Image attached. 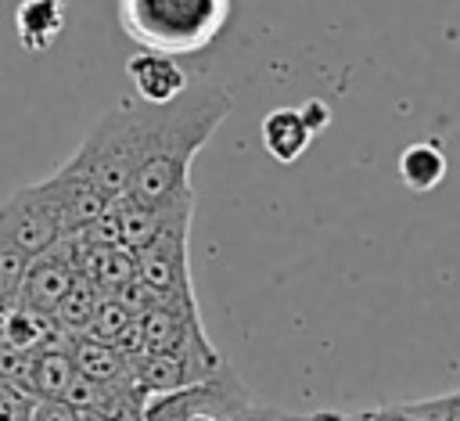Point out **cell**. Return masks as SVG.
Here are the masks:
<instances>
[{
    "mask_svg": "<svg viewBox=\"0 0 460 421\" xmlns=\"http://www.w3.org/2000/svg\"><path fill=\"white\" fill-rule=\"evenodd\" d=\"M259 137H262L266 155L288 166V162H295V158L305 155V148L313 144L316 133L305 126L302 108H273V112L262 115V122H259Z\"/></svg>",
    "mask_w": 460,
    "mask_h": 421,
    "instance_id": "10",
    "label": "cell"
},
{
    "mask_svg": "<svg viewBox=\"0 0 460 421\" xmlns=\"http://www.w3.org/2000/svg\"><path fill=\"white\" fill-rule=\"evenodd\" d=\"M302 119H305V126H309L313 133H320V130L331 122V112H327L320 101H305V104H302Z\"/></svg>",
    "mask_w": 460,
    "mask_h": 421,
    "instance_id": "21",
    "label": "cell"
},
{
    "mask_svg": "<svg viewBox=\"0 0 460 421\" xmlns=\"http://www.w3.org/2000/svg\"><path fill=\"white\" fill-rule=\"evenodd\" d=\"M83 277H90V281L101 288V295H111V291H119L122 284L137 281V252L126 248V245L97 248Z\"/></svg>",
    "mask_w": 460,
    "mask_h": 421,
    "instance_id": "15",
    "label": "cell"
},
{
    "mask_svg": "<svg viewBox=\"0 0 460 421\" xmlns=\"http://www.w3.org/2000/svg\"><path fill=\"white\" fill-rule=\"evenodd\" d=\"M32 421H79L68 399H32Z\"/></svg>",
    "mask_w": 460,
    "mask_h": 421,
    "instance_id": "20",
    "label": "cell"
},
{
    "mask_svg": "<svg viewBox=\"0 0 460 421\" xmlns=\"http://www.w3.org/2000/svg\"><path fill=\"white\" fill-rule=\"evenodd\" d=\"M97 302H101V288H97L90 277H83V273H79V277L72 281L68 295L58 302V309H54L50 317H54V324H58L65 335L79 338V335L86 331V324H90V317H93Z\"/></svg>",
    "mask_w": 460,
    "mask_h": 421,
    "instance_id": "16",
    "label": "cell"
},
{
    "mask_svg": "<svg viewBox=\"0 0 460 421\" xmlns=\"http://www.w3.org/2000/svg\"><path fill=\"white\" fill-rule=\"evenodd\" d=\"M0 421H32V396L0 381Z\"/></svg>",
    "mask_w": 460,
    "mask_h": 421,
    "instance_id": "19",
    "label": "cell"
},
{
    "mask_svg": "<svg viewBox=\"0 0 460 421\" xmlns=\"http://www.w3.org/2000/svg\"><path fill=\"white\" fill-rule=\"evenodd\" d=\"M75 255H72V237L61 234L47 252H40L36 259H29V270L22 277V288H18V299L22 306L29 309H40V313H54L58 302L68 295L72 281H75Z\"/></svg>",
    "mask_w": 460,
    "mask_h": 421,
    "instance_id": "6",
    "label": "cell"
},
{
    "mask_svg": "<svg viewBox=\"0 0 460 421\" xmlns=\"http://www.w3.org/2000/svg\"><path fill=\"white\" fill-rule=\"evenodd\" d=\"M449 162H446V151L435 144V140H420V144H410L402 155H399V176L410 191L424 194V191H435L446 176Z\"/></svg>",
    "mask_w": 460,
    "mask_h": 421,
    "instance_id": "14",
    "label": "cell"
},
{
    "mask_svg": "<svg viewBox=\"0 0 460 421\" xmlns=\"http://www.w3.org/2000/svg\"><path fill=\"white\" fill-rule=\"evenodd\" d=\"M126 79L133 86V97L144 104H169L190 86L187 68L176 61V54H162V50L133 54L126 61Z\"/></svg>",
    "mask_w": 460,
    "mask_h": 421,
    "instance_id": "9",
    "label": "cell"
},
{
    "mask_svg": "<svg viewBox=\"0 0 460 421\" xmlns=\"http://www.w3.org/2000/svg\"><path fill=\"white\" fill-rule=\"evenodd\" d=\"M341 421H399V417H395V407H374L359 414H341Z\"/></svg>",
    "mask_w": 460,
    "mask_h": 421,
    "instance_id": "22",
    "label": "cell"
},
{
    "mask_svg": "<svg viewBox=\"0 0 460 421\" xmlns=\"http://www.w3.org/2000/svg\"><path fill=\"white\" fill-rule=\"evenodd\" d=\"M25 270H29V255L22 248H14L7 237H0V295L7 302L18 299V288H22Z\"/></svg>",
    "mask_w": 460,
    "mask_h": 421,
    "instance_id": "18",
    "label": "cell"
},
{
    "mask_svg": "<svg viewBox=\"0 0 460 421\" xmlns=\"http://www.w3.org/2000/svg\"><path fill=\"white\" fill-rule=\"evenodd\" d=\"M183 421H212V417H183Z\"/></svg>",
    "mask_w": 460,
    "mask_h": 421,
    "instance_id": "26",
    "label": "cell"
},
{
    "mask_svg": "<svg viewBox=\"0 0 460 421\" xmlns=\"http://www.w3.org/2000/svg\"><path fill=\"white\" fill-rule=\"evenodd\" d=\"M0 237H7L29 259L61 237V219L43 184H25L0 202Z\"/></svg>",
    "mask_w": 460,
    "mask_h": 421,
    "instance_id": "5",
    "label": "cell"
},
{
    "mask_svg": "<svg viewBox=\"0 0 460 421\" xmlns=\"http://www.w3.org/2000/svg\"><path fill=\"white\" fill-rule=\"evenodd\" d=\"M155 108L158 104H144L133 97V101H122L101 112L93 126L86 130L83 144L68 155V162L83 176H90L111 202L126 194L137 166L147 155L151 130H155Z\"/></svg>",
    "mask_w": 460,
    "mask_h": 421,
    "instance_id": "2",
    "label": "cell"
},
{
    "mask_svg": "<svg viewBox=\"0 0 460 421\" xmlns=\"http://www.w3.org/2000/svg\"><path fill=\"white\" fill-rule=\"evenodd\" d=\"M137 277L151 288L155 302H198L190 288V219L165 227L137 252Z\"/></svg>",
    "mask_w": 460,
    "mask_h": 421,
    "instance_id": "4",
    "label": "cell"
},
{
    "mask_svg": "<svg viewBox=\"0 0 460 421\" xmlns=\"http://www.w3.org/2000/svg\"><path fill=\"white\" fill-rule=\"evenodd\" d=\"M133 309L122 302V299H115V295H101V302H97V309H93V317H90V324H86V331L79 335V338H93V342H115L129 324H133Z\"/></svg>",
    "mask_w": 460,
    "mask_h": 421,
    "instance_id": "17",
    "label": "cell"
},
{
    "mask_svg": "<svg viewBox=\"0 0 460 421\" xmlns=\"http://www.w3.org/2000/svg\"><path fill=\"white\" fill-rule=\"evenodd\" d=\"M129 367H133V385L144 392V399H151V396H165L183 385H194V381L216 374L223 363L212 367V363H201V360L180 356V353H137V356H129Z\"/></svg>",
    "mask_w": 460,
    "mask_h": 421,
    "instance_id": "8",
    "label": "cell"
},
{
    "mask_svg": "<svg viewBox=\"0 0 460 421\" xmlns=\"http://www.w3.org/2000/svg\"><path fill=\"white\" fill-rule=\"evenodd\" d=\"M72 363L75 374L97 385H133V367L122 349L111 342H93V338H75L72 342Z\"/></svg>",
    "mask_w": 460,
    "mask_h": 421,
    "instance_id": "12",
    "label": "cell"
},
{
    "mask_svg": "<svg viewBox=\"0 0 460 421\" xmlns=\"http://www.w3.org/2000/svg\"><path fill=\"white\" fill-rule=\"evenodd\" d=\"M40 184L47 187V194H50V202L58 209L61 234H75V230L90 227L97 216H104L111 209V198L90 176H83L68 158L50 176H43Z\"/></svg>",
    "mask_w": 460,
    "mask_h": 421,
    "instance_id": "7",
    "label": "cell"
},
{
    "mask_svg": "<svg viewBox=\"0 0 460 421\" xmlns=\"http://www.w3.org/2000/svg\"><path fill=\"white\" fill-rule=\"evenodd\" d=\"M7 306H14V302H7V299H4V295H0V313H4V309H7Z\"/></svg>",
    "mask_w": 460,
    "mask_h": 421,
    "instance_id": "25",
    "label": "cell"
},
{
    "mask_svg": "<svg viewBox=\"0 0 460 421\" xmlns=\"http://www.w3.org/2000/svg\"><path fill=\"white\" fill-rule=\"evenodd\" d=\"M79 421H108L101 414H90V410H79ZM133 421H144V417H133Z\"/></svg>",
    "mask_w": 460,
    "mask_h": 421,
    "instance_id": "23",
    "label": "cell"
},
{
    "mask_svg": "<svg viewBox=\"0 0 460 421\" xmlns=\"http://www.w3.org/2000/svg\"><path fill=\"white\" fill-rule=\"evenodd\" d=\"M234 97L216 83L187 86L176 101L155 108V130L144 162L137 166L126 198L144 205H169L194 198L190 191V162L212 140V133L230 115Z\"/></svg>",
    "mask_w": 460,
    "mask_h": 421,
    "instance_id": "1",
    "label": "cell"
},
{
    "mask_svg": "<svg viewBox=\"0 0 460 421\" xmlns=\"http://www.w3.org/2000/svg\"><path fill=\"white\" fill-rule=\"evenodd\" d=\"M230 14V0H119L122 32L144 50L194 54L208 47Z\"/></svg>",
    "mask_w": 460,
    "mask_h": 421,
    "instance_id": "3",
    "label": "cell"
},
{
    "mask_svg": "<svg viewBox=\"0 0 460 421\" xmlns=\"http://www.w3.org/2000/svg\"><path fill=\"white\" fill-rule=\"evenodd\" d=\"M65 25V0H22L14 14L18 43L29 54H43Z\"/></svg>",
    "mask_w": 460,
    "mask_h": 421,
    "instance_id": "13",
    "label": "cell"
},
{
    "mask_svg": "<svg viewBox=\"0 0 460 421\" xmlns=\"http://www.w3.org/2000/svg\"><path fill=\"white\" fill-rule=\"evenodd\" d=\"M395 417H399V421H417V417H410V414H406L402 407H395Z\"/></svg>",
    "mask_w": 460,
    "mask_h": 421,
    "instance_id": "24",
    "label": "cell"
},
{
    "mask_svg": "<svg viewBox=\"0 0 460 421\" xmlns=\"http://www.w3.org/2000/svg\"><path fill=\"white\" fill-rule=\"evenodd\" d=\"M72 378H75L72 345L36 349L32 360H29V371H25V396H32V399H65Z\"/></svg>",
    "mask_w": 460,
    "mask_h": 421,
    "instance_id": "11",
    "label": "cell"
}]
</instances>
